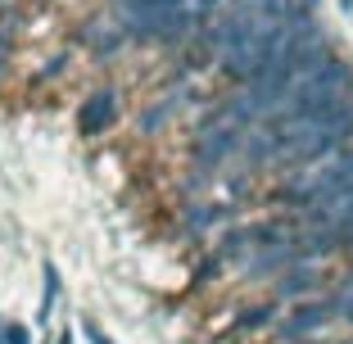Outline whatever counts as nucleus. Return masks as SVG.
Wrapping results in <instances>:
<instances>
[{
  "label": "nucleus",
  "mask_w": 353,
  "mask_h": 344,
  "mask_svg": "<svg viewBox=\"0 0 353 344\" xmlns=\"http://www.w3.org/2000/svg\"><path fill=\"white\" fill-rule=\"evenodd\" d=\"M218 5H222V0H199V14H213Z\"/></svg>",
  "instance_id": "6e6552de"
},
{
  "label": "nucleus",
  "mask_w": 353,
  "mask_h": 344,
  "mask_svg": "<svg viewBox=\"0 0 353 344\" xmlns=\"http://www.w3.org/2000/svg\"><path fill=\"white\" fill-rule=\"evenodd\" d=\"M326 317H331V303H312V308H299V313H294V322H285V335H308V331H317V326L326 322Z\"/></svg>",
  "instance_id": "20e7f679"
},
{
  "label": "nucleus",
  "mask_w": 353,
  "mask_h": 344,
  "mask_svg": "<svg viewBox=\"0 0 353 344\" xmlns=\"http://www.w3.org/2000/svg\"><path fill=\"white\" fill-rule=\"evenodd\" d=\"M245 132H250V127H240V123L199 127V136H195V163H199V168H213V172H218L227 159H236V154H240V141H245Z\"/></svg>",
  "instance_id": "f257e3e1"
},
{
  "label": "nucleus",
  "mask_w": 353,
  "mask_h": 344,
  "mask_svg": "<svg viewBox=\"0 0 353 344\" xmlns=\"http://www.w3.org/2000/svg\"><path fill=\"white\" fill-rule=\"evenodd\" d=\"M312 290H317V276H312V272H290V276L276 281L281 299H299V294H312Z\"/></svg>",
  "instance_id": "39448f33"
},
{
  "label": "nucleus",
  "mask_w": 353,
  "mask_h": 344,
  "mask_svg": "<svg viewBox=\"0 0 353 344\" xmlns=\"http://www.w3.org/2000/svg\"><path fill=\"white\" fill-rule=\"evenodd\" d=\"M331 313H344V317H353V285L344 294H335L331 299Z\"/></svg>",
  "instance_id": "423d86ee"
},
{
  "label": "nucleus",
  "mask_w": 353,
  "mask_h": 344,
  "mask_svg": "<svg viewBox=\"0 0 353 344\" xmlns=\"http://www.w3.org/2000/svg\"><path fill=\"white\" fill-rule=\"evenodd\" d=\"M231 209L227 204H190L186 213H181V222H186L190 231H208V227H218V222H227Z\"/></svg>",
  "instance_id": "7ed1b4c3"
},
{
  "label": "nucleus",
  "mask_w": 353,
  "mask_h": 344,
  "mask_svg": "<svg viewBox=\"0 0 353 344\" xmlns=\"http://www.w3.org/2000/svg\"><path fill=\"white\" fill-rule=\"evenodd\" d=\"M136 5H186V0H136Z\"/></svg>",
  "instance_id": "1a4fd4ad"
},
{
  "label": "nucleus",
  "mask_w": 353,
  "mask_h": 344,
  "mask_svg": "<svg viewBox=\"0 0 353 344\" xmlns=\"http://www.w3.org/2000/svg\"><path fill=\"white\" fill-rule=\"evenodd\" d=\"M263 322H268V308H254V313L245 317V322H240V326H263Z\"/></svg>",
  "instance_id": "0eeeda50"
},
{
  "label": "nucleus",
  "mask_w": 353,
  "mask_h": 344,
  "mask_svg": "<svg viewBox=\"0 0 353 344\" xmlns=\"http://www.w3.org/2000/svg\"><path fill=\"white\" fill-rule=\"evenodd\" d=\"M109 118H114V95L100 91V95H91V100L82 105L77 123H82V132H86V136H91V132H100V127H109Z\"/></svg>",
  "instance_id": "f03ea898"
}]
</instances>
